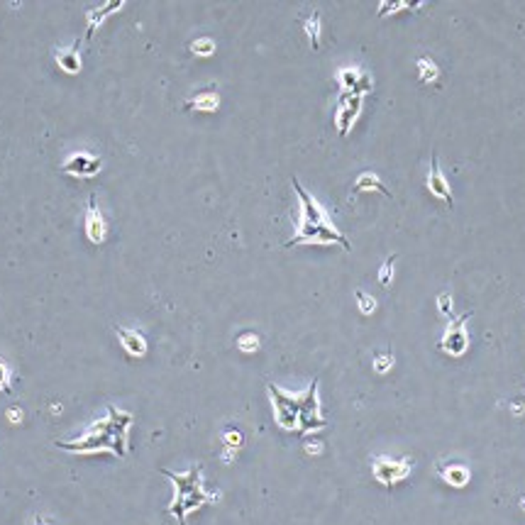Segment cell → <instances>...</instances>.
I'll use <instances>...</instances> for the list:
<instances>
[{
  "mask_svg": "<svg viewBox=\"0 0 525 525\" xmlns=\"http://www.w3.org/2000/svg\"><path fill=\"white\" fill-rule=\"evenodd\" d=\"M132 425V415L122 413L117 408H108V418L98 420V423L86 432L81 440L74 442H56V447L69 452H112L117 457L127 455V432Z\"/></svg>",
  "mask_w": 525,
  "mask_h": 525,
  "instance_id": "1",
  "label": "cell"
},
{
  "mask_svg": "<svg viewBox=\"0 0 525 525\" xmlns=\"http://www.w3.org/2000/svg\"><path fill=\"white\" fill-rule=\"evenodd\" d=\"M164 477H169L174 481V486H176V498H174V503L169 506V513H174L176 516L179 523H186V516L195 508L205 506L208 501H215V496H210V493L203 491V484H200V467L195 465L191 472H186V474H174V472H167L164 469Z\"/></svg>",
  "mask_w": 525,
  "mask_h": 525,
  "instance_id": "2",
  "label": "cell"
},
{
  "mask_svg": "<svg viewBox=\"0 0 525 525\" xmlns=\"http://www.w3.org/2000/svg\"><path fill=\"white\" fill-rule=\"evenodd\" d=\"M301 242H325V245H342L344 249H349V242L342 233L332 228V225H308L298 223V233L286 242V247L301 245Z\"/></svg>",
  "mask_w": 525,
  "mask_h": 525,
  "instance_id": "3",
  "label": "cell"
},
{
  "mask_svg": "<svg viewBox=\"0 0 525 525\" xmlns=\"http://www.w3.org/2000/svg\"><path fill=\"white\" fill-rule=\"evenodd\" d=\"M325 425L320 418V403H318V382L311 384L306 396H298V430L311 432Z\"/></svg>",
  "mask_w": 525,
  "mask_h": 525,
  "instance_id": "4",
  "label": "cell"
},
{
  "mask_svg": "<svg viewBox=\"0 0 525 525\" xmlns=\"http://www.w3.org/2000/svg\"><path fill=\"white\" fill-rule=\"evenodd\" d=\"M472 318V313H465L460 318H452V323L447 325L445 335L440 339V349L452 357H460L467 352V344H469V335H467V320Z\"/></svg>",
  "mask_w": 525,
  "mask_h": 525,
  "instance_id": "5",
  "label": "cell"
},
{
  "mask_svg": "<svg viewBox=\"0 0 525 525\" xmlns=\"http://www.w3.org/2000/svg\"><path fill=\"white\" fill-rule=\"evenodd\" d=\"M269 394L271 403H274L276 423L284 430H298V396H288L274 384H269Z\"/></svg>",
  "mask_w": 525,
  "mask_h": 525,
  "instance_id": "6",
  "label": "cell"
},
{
  "mask_svg": "<svg viewBox=\"0 0 525 525\" xmlns=\"http://www.w3.org/2000/svg\"><path fill=\"white\" fill-rule=\"evenodd\" d=\"M293 188H296L298 193V200H301V223H308V225H332L330 218H328L325 208H323L320 203H318L316 198H313L311 193L306 191V188L298 183V179H293Z\"/></svg>",
  "mask_w": 525,
  "mask_h": 525,
  "instance_id": "7",
  "label": "cell"
},
{
  "mask_svg": "<svg viewBox=\"0 0 525 525\" xmlns=\"http://www.w3.org/2000/svg\"><path fill=\"white\" fill-rule=\"evenodd\" d=\"M362 96H354L349 93V91H344L342 96H339V112H337V132L339 135H349V130H352V125L357 122L359 112H362Z\"/></svg>",
  "mask_w": 525,
  "mask_h": 525,
  "instance_id": "8",
  "label": "cell"
},
{
  "mask_svg": "<svg viewBox=\"0 0 525 525\" xmlns=\"http://www.w3.org/2000/svg\"><path fill=\"white\" fill-rule=\"evenodd\" d=\"M410 472V460L396 462V460H377L374 462V477L386 486H394L396 481L406 479Z\"/></svg>",
  "mask_w": 525,
  "mask_h": 525,
  "instance_id": "9",
  "label": "cell"
},
{
  "mask_svg": "<svg viewBox=\"0 0 525 525\" xmlns=\"http://www.w3.org/2000/svg\"><path fill=\"white\" fill-rule=\"evenodd\" d=\"M428 188L430 193L435 195V198H442L447 205H452L455 200H452V191H450V183L445 181V176H442L440 171V164H437V157L435 152H432V159H430V174H428Z\"/></svg>",
  "mask_w": 525,
  "mask_h": 525,
  "instance_id": "10",
  "label": "cell"
},
{
  "mask_svg": "<svg viewBox=\"0 0 525 525\" xmlns=\"http://www.w3.org/2000/svg\"><path fill=\"white\" fill-rule=\"evenodd\" d=\"M101 169V162L91 154H74L69 162L64 164L66 174H74V176H93Z\"/></svg>",
  "mask_w": 525,
  "mask_h": 525,
  "instance_id": "11",
  "label": "cell"
},
{
  "mask_svg": "<svg viewBox=\"0 0 525 525\" xmlns=\"http://www.w3.org/2000/svg\"><path fill=\"white\" fill-rule=\"evenodd\" d=\"M86 235L91 238V242L101 245L103 238H105V223H103L101 213L96 208V195H91L89 200V215H86Z\"/></svg>",
  "mask_w": 525,
  "mask_h": 525,
  "instance_id": "12",
  "label": "cell"
},
{
  "mask_svg": "<svg viewBox=\"0 0 525 525\" xmlns=\"http://www.w3.org/2000/svg\"><path fill=\"white\" fill-rule=\"evenodd\" d=\"M117 337H120L122 347L127 349V354H132V357H144V354H147V342H144V337L140 332L117 328Z\"/></svg>",
  "mask_w": 525,
  "mask_h": 525,
  "instance_id": "13",
  "label": "cell"
},
{
  "mask_svg": "<svg viewBox=\"0 0 525 525\" xmlns=\"http://www.w3.org/2000/svg\"><path fill=\"white\" fill-rule=\"evenodd\" d=\"M440 474L445 477V481L452 484V486H465V484L469 481V469H467V467H460V465L442 467Z\"/></svg>",
  "mask_w": 525,
  "mask_h": 525,
  "instance_id": "14",
  "label": "cell"
},
{
  "mask_svg": "<svg viewBox=\"0 0 525 525\" xmlns=\"http://www.w3.org/2000/svg\"><path fill=\"white\" fill-rule=\"evenodd\" d=\"M357 191H377V193L391 195L389 188L384 186L382 179H379L377 174H362V176L357 179Z\"/></svg>",
  "mask_w": 525,
  "mask_h": 525,
  "instance_id": "15",
  "label": "cell"
},
{
  "mask_svg": "<svg viewBox=\"0 0 525 525\" xmlns=\"http://www.w3.org/2000/svg\"><path fill=\"white\" fill-rule=\"evenodd\" d=\"M418 66H420V81L435 84V81L440 79V66H435V61H432L430 56H423V59L418 61Z\"/></svg>",
  "mask_w": 525,
  "mask_h": 525,
  "instance_id": "16",
  "label": "cell"
},
{
  "mask_svg": "<svg viewBox=\"0 0 525 525\" xmlns=\"http://www.w3.org/2000/svg\"><path fill=\"white\" fill-rule=\"evenodd\" d=\"M306 32L311 34L313 49H318V44H320V13L311 15V20L306 22Z\"/></svg>",
  "mask_w": 525,
  "mask_h": 525,
  "instance_id": "17",
  "label": "cell"
},
{
  "mask_svg": "<svg viewBox=\"0 0 525 525\" xmlns=\"http://www.w3.org/2000/svg\"><path fill=\"white\" fill-rule=\"evenodd\" d=\"M359 76H362V71H357V69H342V71L337 74V81H339V84H342L347 91H352L354 86H357Z\"/></svg>",
  "mask_w": 525,
  "mask_h": 525,
  "instance_id": "18",
  "label": "cell"
},
{
  "mask_svg": "<svg viewBox=\"0 0 525 525\" xmlns=\"http://www.w3.org/2000/svg\"><path fill=\"white\" fill-rule=\"evenodd\" d=\"M357 301H359V311H362L364 316H369V313L377 311V301H374V298L369 296V293L357 291Z\"/></svg>",
  "mask_w": 525,
  "mask_h": 525,
  "instance_id": "19",
  "label": "cell"
},
{
  "mask_svg": "<svg viewBox=\"0 0 525 525\" xmlns=\"http://www.w3.org/2000/svg\"><path fill=\"white\" fill-rule=\"evenodd\" d=\"M394 261H396V257H389V259H386V264L379 269V281H382L384 286H389L391 279H394Z\"/></svg>",
  "mask_w": 525,
  "mask_h": 525,
  "instance_id": "20",
  "label": "cell"
},
{
  "mask_svg": "<svg viewBox=\"0 0 525 525\" xmlns=\"http://www.w3.org/2000/svg\"><path fill=\"white\" fill-rule=\"evenodd\" d=\"M437 308H440V313L450 316V313H452V296H450V293H442V296H437Z\"/></svg>",
  "mask_w": 525,
  "mask_h": 525,
  "instance_id": "21",
  "label": "cell"
},
{
  "mask_svg": "<svg viewBox=\"0 0 525 525\" xmlns=\"http://www.w3.org/2000/svg\"><path fill=\"white\" fill-rule=\"evenodd\" d=\"M193 51L195 54H213V42L210 39H198V42H193Z\"/></svg>",
  "mask_w": 525,
  "mask_h": 525,
  "instance_id": "22",
  "label": "cell"
},
{
  "mask_svg": "<svg viewBox=\"0 0 525 525\" xmlns=\"http://www.w3.org/2000/svg\"><path fill=\"white\" fill-rule=\"evenodd\" d=\"M391 364H394V354L389 352V354H384V357H377V362H374V369H377V372H386Z\"/></svg>",
  "mask_w": 525,
  "mask_h": 525,
  "instance_id": "23",
  "label": "cell"
},
{
  "mask_svg": "<svg viewBox=\"0 0 525 525\" xmlns=\"http://www.w3.org/2000/svg\"><path fill=\"white\" fill-rule=\"evenodd\" d=\"M10 372H8V367H5L3 362H0V389L3 391H10Z\"/></svg>",
  "mask_w": 525,
  "mask_h": 525,
  "instance_id": "24",
  "label": "cell"
},
{
  "mask_svg": "<svg viewBox=\"0 0 525 525\" xmlns=\"http://www.w3.org/2000/svg\"><path fill=\"white\" fill-rule=\"evenodd\" d=\"M257 344H259V342H257L254 335H247V337H242V339H240V347H242V349H257Z\"/></svg>",
  "mask_w": 525,
  "mask_h": 525,
  "instance_id": "25",
  "label": "cell"
},
{
  "mask_svg": "<svg viewBox=\"0 0 525 525\" xmlns=\"http://www.w3.org/2000/svg\"><path fill=\"white\" fill-rule=\"evenodd\" d=\"M228 442H230V445H240V432H230Z\"/></svg>",
  "mask_w": 525,
  "mask_h": 525,
  "instance_id": "26",
  "label": "cell"
}]
</instances>
